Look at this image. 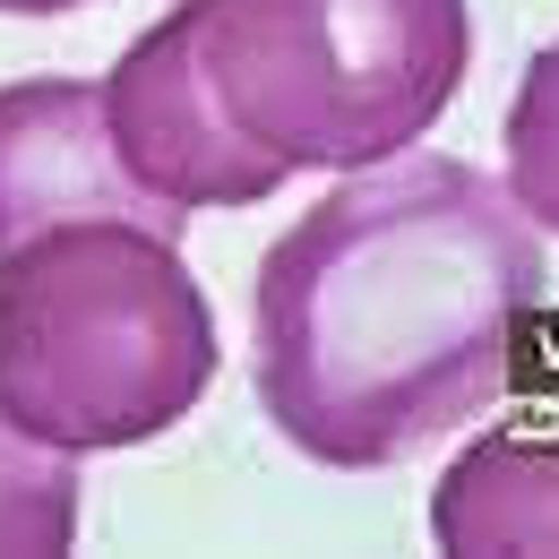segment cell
I'll use <instances>...</instances> for the list:
<instances>
[{
	"instance_id": "6da1fadb",
	"label": "cell",
	"mask_w": 559,
	"mask_h": 559,
	"mask_svg": "<svg viewBox=\"0 0 559 559\" xmlns=\"http://www.w3.org/2000/svg\"><path fill=\"white\" fill-rule=\"evenodd\" d=\"M543 284V241L483 164H361L259 259V405L319 465H396L508 396Z\"/></svg>"
},
{
	"instance_id": "52a82bcc",
	"label": "cell",
	"mask_w": 559,
	"mask_h": 559,
	"mask_svg": "<svg viewBox=\"0 0 559 559\" xmlns=\"http://www.w3.org/2000/svg\"><path fill=\"white\" fill-rule=\"evenodd\" d=\"M78 543V456L26 439L0 414V551L52 559Z\"/></svg>"
},
{
	"instance_id": "8992f818",
	"label": "cell",
	"mask_w": 559,
	"mask_h": 559,
	"mask_svg": "<svg viewBox=\"0 0 559 559\" xmlns=\"http://www.w3.org/2000/svg\"><path fill=\"white\" fill-rule=\"evenodd\" d=\"M430 534L456 559L559 551V439H474L430 490Z\"/></svg>"
},
{
	"instance_id": "277c9868",
	"label": "cell",
	"mask_w": 559,
	"mask_h": 559,
	"mask_svg": "<svg viewBox=\"0 0 559 559\" xmlns=\"http://www.w3.org/2000/svg\"><path fill=\"white\" fill-rule=\"evenodd\" d=\"M104 130H112L121 173L173 215L259 207V199H276L284 181H293L267 146H250L224 121V104H215L207 78H199L190 17L181 9L164 26H146L139 44L112 61V78H104Z\"/></svg>"
},
{
	"instance_id": "7a4b0ae2",
	"label": "cell",
	"mask_w": 559,
	"mask_h": 559,
	"mask_svg": "<svg viewBox=\"0 0 559 559\" xmlns=\"http://www.w3.org/2000/svg\"><path fill=\"white\" fill-rule=\"evenodd\" d=\"M215 379V310L146 224L86 215L0 259V414L95 456L164 439Z\"/></svg>"
},
{
	"instance_id": "3957f363",
	"label": "cell",
	"mask_w": 559,
	"mask_h": 559,
	"mask_svg": "<svg viewBox=\"0 0 559 559\" xmlns=\"http://www.w3.org/2000/svg\"><path fill=\"white\" fill-rule=\"evenodd\" d=\"M224 121L284 173L388 164L474 61L465 0H181Z\"/></svg>"
},
{
	"instance_id": "9c48e42d",
	"label": "cell",
	"mask_w": 559,
	"mask_h": 559,
	"mask_svg": "<svg viewBox=\"0 0 559 559\" xmlns=\"http://www.w3.org/2000/svg\"><path fill=\"white\" fill-rule=\"evenodd\" d=\"M9 17H61V9H78V0H0Z\"/></svg>"
},
{
	"instance_id": "ba28073f",
	"label": "cell",
	"mask_w": 559,
	"mask_h": 559,
	"mask_svg": "<svg viewBox=\"0 0 559 559\" xmlns=\"http://www.w3.org/2000/svg\"><path fill=\"white\" fill-rule=\"evenodd\" d=\"M508 199L525 207V224L559 233V44L534 52V70L508 104Z\"/></svg>"
},
{
	"instance_id": "5b68a950",
	"label": "cell",
	"mask_w": 559,
	"mask_h": 559,
	"mask_svg": "<svg viewBox=\"0 0 559 559\" xmlns=\"http://www.w3.org/2000/svg\"><path fill=\"white\" fill-rule=\"evenodd\" d=\"M121 215L146 233H181L190 215L155 207L121 173L112 130H104V78H17L0 86V259L26 250L52 224Z\"/></svg>"
}]
</instances>
